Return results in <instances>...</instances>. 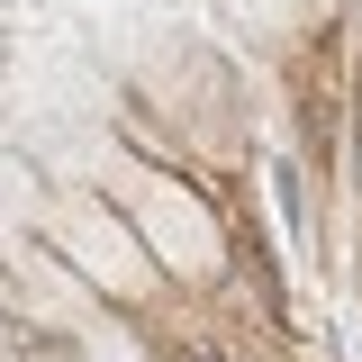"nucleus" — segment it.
I'll return each mask as SVG.
<instances>
[{"instance_id": "nucleus-1", "label": "nucleus", "mask_w": 362, "mask_h": 362, "mask_svg": "<svg viewBox=\"0 0 362 362\" xmlns=\"http://www.w3.org/2000/svg\"><path fill=\"white\" fill-rule=\"evenodd\" d=\"M136 181V218H145V235L163 245L154 254V272H173V281H226V235L218 218H209V199H181L173 173H127Z\"/></svg>"}]
</instances>
